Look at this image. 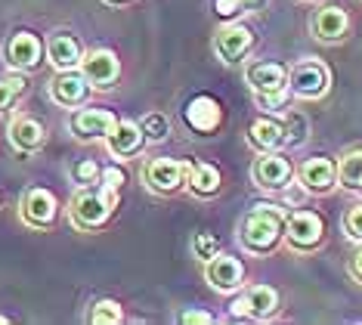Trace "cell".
<instances>
[{
	"label": "cell",
	"mask_w": 362,
	"mask_h": 325,
	"mask_svg": "<svg viewBox=\"0 0 362 325\" xmlns=\"http://www.w3.org/2000/svg\"><path fill=\"white\" fill-rule=\"evenodd\" d=\"M282 232H285L282 211L273 207V205H260L242 220V227H238V239H242V245L248 248V251L267 254V251H273L276 248V241H279Z\"/></svg>",
	"instance_id": "1"
},
{
	"label": "cell",
	"mask_w": 362,
	"mask_h": 325,
	"mask_svg": "<svg viewBox=\"0 0 362 325\" xmlns=\"http://www.w3.org/2000/svg\"><path fill=\"white\" fill-rule=\"evenodd\" d=\"M115 207H118V189L105 186V183H103V189L84 186L81 193H75V198H71L69 217L78 229H96L109 220V214Z\"/></svg>",
	"instance_id": "2"
},
{
	"label": "cell",
	"mask_w": 362,
	"mask_h": 325,
	"mask_svg": "<svg viewBox=\"0 0 362 325\" xmlns=\"http://www.w3.org/2000/svg\"><path fill=\"white\" fill-rule=\"evenodd\" d=\"M332 87V74L319 59H303L288 72V90L303 99H319Z\"/></svg>",
	"instance_id": "3"
},
{
	"label": "cell",
	"mask_w": 362,
	"mask_h": 325,
	"mask_svg": "<svg viewBox=\"0 0 362 325\" xmlns=\"http://www.w3.org/2000/svg\"><path fill=\"white\" fill-rule=\"evenodd\" d=\"M186 173H189V164L174 161V158H155V161L143 168V180L155 193H177L186 183Z\"/></svg>",
	"instance_id": "4"
},
{
	"label": "cell",
	"mask_w": 362,
	"mask_h": 325,
	"mask_svg": "<svg viewBox=\"0 0 362 325\" xmlns=\"http://www.w3.org/2000/svg\"><path fill=\"white\" fill-rule=\"evenodd\" d=\"M118 118L109 112V108H81V112L71 115V133L81 139V143H90V139H105L115 130Z\"/></svg>",
	"instance_id": "5"
},
{
	"label": "cell",
	"mask_w": 362,
	"mask_h": 325,
	"mask_svg": "<svg viewBox=\"0 0 362 325\" xmlns=\"http://www.w3.org/2000/svg\"><path fill=\"white\" fill-rule=\"evenodd\" d=\"M81 72H84V78L90 81V87L105 90L118 81L121 62L112 50H90V53H84V59H81Z\"/></svg>",
	"instance_id": "6"
},
{
	"label": "cell",
	"mask_w": 362,
	"mask_h": 325,
	"mask_svg": "<svg viewBox=\"0 0 362 325\" xmlns=\"http://www.w3.org/2000/svg\"><path fill=\"white\" fill-rule=\"evenodd\" d=\"M4 56H6V62H10L13 69L31 72V69H37V65H40V56H44V44H40V38L31 35V31H16V35L6 40Z\"/></svg>",
	"instance_id": "7"
},
{
	"label": "cell",
	"mask_w": 362,
	"mask_h": 325,
	"mask_svg": "<svg viewBox=\"0 0 362 325\" xmlns=\"http://www.w3.org/2000/svg\"><path fill=\"white\" fill-rule=\"evenodd\" d=\"M279 310V291L269 285H254L242 297L233 301V316H251V319H269Z\"/></svg>",
	"instance_id": "8"
},
{
	"label": "cell",
	"mask_w": 362,
	"mask_h": 325,
	"mask_svg": "<svg viewBox=\"0 0 362 325\" xmlns=\"http://www.w3.org/2000/svg\"><path fill=\"white\" fill-rule=\"evenodd\" d=\"M204 276H208L211 282V288H217V291H235V288H242V282H245V266L238 257L233 254H214L208 263H204Z\"/></svg>",
	"instance_id": "9"
},
{
	"label": "cell",
	"mask_w": 362,
	"mask_h": 325,
	"mask_svg": "<svg viewBox=\"0 0 362 325\" xmlns=\"http://www.w3.org/2000/svg\"><path fill=\"white\" fill-rule=\"evenodd\" d=\"M254 47V31L248 25H226V28L217 31V38H214V50H217V56L229 65L242 62V56L248 53Z\"/></svg>",
	"instance_id": "10"
},
{
	"label": "cell",
	"mask_w": 362,
	"mask_h": 325,
	"mask_svg": "<svg viewBox=\"0 0 362 325\" xmlns=\"http://www.w3.org/2000/svg\"><path fill=\"white\" fill-rule=\"evenodd\" d=\"M87 96H90V81L84 78V72H78V69L59 72L53 78V84H50V99L56 106L75 108V106L84 103Z\"/></svg>",
	"instance_id": "11"
},
{
	"label": "cell",
	"mask_w": 362,
	"mask_h": 325,
	"mask_svg": "<svg viewBox=\"0 0 362 325\" xmlns=\"http://www.w3.org/2000/svg\"><path fill=\"white\" fill-rule=\"evenodd\" d=\"M56 214H59V205H56V195L47 193V189H28L25 198H22V220L35 229H47L53 227Z\"/></svg>",
	"instance_id": "12"
},
{
	"label": "cell",
	"mask_w": 362,
	"mask_h": 325,
	"mask_svg": "<svg viewBox=\"0 0 362 325\" xmlns=\"http://www.w3.org/2000/svg\"><path fill=\"white\" fill-rule=\"evenodd\" d=\"M322 232H325L322 217L313 214V211H294L285 220V236H288V241H291L294 248H313V245H319Z\"/></svg>",
	"instance_id": "13"
},
{
	"label": "cell",
	"mask_w": 362,
	"mask_h": 325,
	"mask_svg": "<svg viewBox=\"0 0 362 325\" xmlns=\"http://www.w3.org/2000/svg\"><path fill=\"white\" fill-rule=\"evenodd\" d=\"M186 115V124L192 127L195 133H214L220 127V121H223V108H220V103L208 93L202 96H192L183 108Z\"/></svg>",
	"instance_id": "14"
},
{
	"label": "cell",
	"mask_w": 362,
	"mask_h": 325,
	"mask_svg": "<svg viewBox=\"0 0 362 325\" xmlns=\"http://www.w3.org/2000/svg\"><path fill=\"white\" fill-rule=\"evenodd\" d=\"M291 180V164L288 158L276 155V152H263L257 161H254V183L260 189H269V193H279V189L288 186Z\"/></svg>",
	"instance_id": "15"
},
{
	"label": "cell",
	"mask_w": 362,
	"mask_h": 325,
	"mask_svg": "<svg viewBox=\"0 0 362 325\" xmlns=\"http://www.w3.org/2000/svg\"><path fill=\"white\" fill-rule=\"evenodd\" d=\"M47 56L50 62L56 65L59 72H69V69H81V59H84V47L75 35L69 31H56V35L47 40Z\"/></svg>",
	"instance_id": "16"
},
{
	"label": "cell",
	"mask_w": 362,
	"mask_h": 325,
	"mask_svg": "<svg viewBox=\"0 0 362 325\" xmlns=\"http://www.w3.org/2000/svg\"><path fill=\"white\" fill-rule=\"evenodd\" d=\"M248 84L254 93L288 90V69L282 62H254V65H248Z\"/></svg>",
	"instance_id": "17"
},
{
	"label": "cell",
	"mask_w": 362,
	"mask_h": 325,
	"mask_svg": "<svg viewBox=\"0 0 362 325\" xmlns=\"http://www.w3.org/2000/svg\"><path fill=\"white\" fill-rule=\"evenodd\" d=\"M44 139H47V130H44V124H40L37 118H28V115L13 118V124H10V143L19 149L22 155L37 152V149L44 146Z\"/></svg>",
	"instance_id": "18"
},
{
	"label": "cell",
	"mask_w": 362,
	"mask_h": 325,
	"mask_svg": "<svg viewBox=\"0 0 362 325\" xmlns=\"http://www.w3.org/2000/svg\"><path fill=\"white\" fill-rule=\"evenodd\" d=\"M337 183V164L332 158H310L300 168V186L307 193H328Z\"/></svg>",
	"instance_id": "19"
},
{
	"label": "cell",
	"mask_w": 362,
	"mask_h": 325,
	"mask_svg": "<svg viewBox=\"0 0 362 325\" xmlns=\"http://www.w3.org/2000/svg\"><path fill=\"white\" fill-rule=\"evenodd\" d=\"M350 28V19L341 6H322L313 16V35L319 40H341Z\"/></svg>",
	"instance_id": "20"
},
{
	"label": "cell",
	"mask_w": 362,
	"mask_h": 325,
	"mask_svg": "<svg viewBox=\"0 0 362 325\" xmlns=\"http://www.w3.org/2000/svg\"><path fill=\"white\" fill-rule=\"evenodd\" d=\"M143 130H139V124L134 121H118L115 124V130L105 137V146H109V152L115 158H124V155H134L139 146H143Z\"/></svg>",
	"instance_id": "21"
},
{
	"label": "cell",
	"mask_w": 362,
	"mask_h": 325,
	"mask_svg": "<svg viewBox=\"0 0 362 325\" xmlns=\"http://www.w3.org/2000/svg\"><path fill=\"white\" fill-rule=\"evenodd\" d=\"M248 139H251L254 149H260V152H276V149L285 143V124L273 121V118H260V121L251 124Z\"/></svg>",
	"instance_id": "22"
},
{
	"label": "cell",
	"mask_w": 362,
	"mask_h": 325,
	"mask_svg": "<svg viewBox=\"0 0 362 325\" xmlns=\"http://www.w3.org/2000/svg\"><path fill=\"white\" fill-rule=\"evenodd\" d=\"M189 189L195 195H214L220 189V171L214 164H189Z\"/></svg>",
	"instance_id": "23"
},
{
	"label": "cell",
	"mask_w": 362,
	"mask_h": 325,
	"mask_svg": "<svg viewBox=\"0 0 362 325\" xmlns=\"http://www.w3.org/2000/svg\"><path fill=\"white\" fill-rule=\"evenodd\" d=\"M87 322H93V325H118V322H124V310H121V304L118 301H93L90 304V313H87Z\"/></svg>",
	"instance_id": "24"
},
{
	"label": "cell",
	"mask_w": 362,
	"mask_h": 325,
	"mask_svg": "<svg viewBox=\"0 0 362 325\" xmlns=\"http://www.w3.org/2000/svg\"><path fill=\"white\" fill-rule=\"evenodd\" d=\"M337 180L344 183L347 189H359L362 186V152H347L337 164Z\"/></svg>",
	"instance_id": "25"
},
{
	"label": "cell",
	"mask_w": 362,
	"mask_h": 325,
	"mask_svg": "<svg viewBox=\"0 0 362 325\" xmlns=\"http://www.w3.org/2000/svg\"><path fill=\"white\" fill-rule=\"evenodd\" d=\"M139 130H143V137L149 139V143H161L170 133V118L164 112H149L139 118Z\"/></svg>",
	"instance_id": "26"
},
{
	"label": "cell",
	"mask_w": 362,
	"mask_h": 325,
	"mask_svg": "<svg viewBox=\"0 0 362 325\" xmlns=\"http://www.w3.org/2000/svg\"><path fill=\"white\" fill-rule=\"evenodd\" d=\"M310 133V121L300 112H288L285 115V143L288 146H300Z\"/></svg>",
	"instance_id": "27"
},
{
	"label": "cell",
	"mask_w": 362,
	"mask_h": 325,
	"mask_svg": "<svg viewBox=\"0 0 362 325\" xmlns=\"http://www.w3.org/2000/svg\"><path fill=\"white\" fill-rule=\"evenodd\" d=\"M260 0H214V13L220 19H233L235 13H245V10H257Z\"/></svg>",
	"instance_id": "28"
},
{
	"label": "cell",
	"mask_w": 362,
	"mask_h": 325,
	"mask_svg": "<svg viewBox=\"0 0 362 325\" xmlns=\"http://www.w3.org/2000/svg\"><path fill=\"white\" fill-rule=\"evenodd\" d=\"M192 251L195 257H199L202 263H208L214 254H220V241L211 236V232H195V239H192Z\"/></svg>",
	"instance_id": "29"
},
{
	"label": "cell",
	"mask_w": 362,
	"mask_h": 325,
	"mask_svg": "<svg viewBox=\"0 0 362 325\" xmlns=\"http://www.w3.org/2000/svg\"><path fill=\"white\" fill-rule=\"evenodd\" d=\"M25 90V81L19 78H0V112H6V108L13 106V99Z\"/></svg>",
	"instance_id": "30"
},
{
	"label": "cell",
	"mask_w": 362,
	"mask_h": 325,
	"mask_svg": "<svg viewBox=\"0 0 362 325\" xmlns=\"http://www.w3.org/2000/svg\"><path fill=\"white\" fill-rule=\"evenodd\" d=\"M344 229L353 241H362V205H353L347 217H344Z\"/></svg>",
	"instance_id": "31"
},
{
	"label": "cell",
	"mask_w": 362,
	"mask_h": 325,
	"mask_svg": "<svg viewBox=\"0 0 362 325\" xmlns=\"http://www.w3.org/2000/svg\"><path fill=\"white\" fill-rule=\"evenodd\" d=\"M96 177H103V171L96 168V161H81L78 168H75V180L81 183V186H90V183H96Z\"/></svg>",
	"instance_id": "32"
},
{
	"label": "cell",
	"mask_w": 362,
	"mask_h": 325,
	"mask_svg": "<svg viewBox=\"0 0 362 325\" xmlns=\"http://www.w3.org/2000/svg\"><path fill=\"white\" fill-rule=\"evenodd\" d=\"M288 99V90H276V93H257V103L263 108H269V112H279V108L285 106Z\"/></svg>",
	"instance_id": "33"
},
{
	"label": "cell",
	"mask_w": 362,
	"mask_h": 325,
	"mask_svg": "<svg viewBox=\"0 0 362 325\" xmlns=\"http://www.w3.org/2000/svg\"><path fill=\"white\" fill-rule=\"evenodd\" d=\"M180 322H186V325H211V322H217L211 313H204V310H186L183 316H180Z\"/></svg>",
	"instance_id": "34"
},
{
	"label": "cell",
	"mask_w": 362,
	"mask_h": 325,
	"mask_svg": "<svg viewBox=\"0 0 362 325\" xmlns=\"http://www.w3.org/2000/svg\"><path fill=\"white\" fill-rule=\"evenodd\" d=\"M103 183H105V186H112V189H121V186H124V171H118V168L103 171Z\"/></svg>",
	"instance_id": "35"
},
{
	"label": "cell",
	"mask_w": 362,
	"mask_h": 325,
	"mask_svg": "<svg viewBox=\"0 0 362 325\" xmlns=\"http://www.w3.org/2000/svg\"><path fill=\"white\" fill-rule=\"evenodd\" d=\"M353 273H356V276L362 279V251H359L356 257H353Z\"/></svg>",
	"instance_id": "36"
},
{
	"label": "cell",
	"mask_w": 362,
	"mask_h": 325,
	"mask_svg": "<svg viewBox=\"0 0 362 325\" xmlns=\"http://www.w3.org/2000/svg\"><path fill=\"white\" fill-rule=\"evenodd\" d=\"M112 4H121V0H112Z\"/></svg>",
	"instance_id": "37"
},
{
	"label": "cell",
	"mask_w": 362,
	"mask_h": 325,
	"mask_svg": "<svg viewBox=\"0 0 362 325\" xmlns=\"http://www.w3.org/2000/svg\"><path fill=\"white\" fill-rule=\"evenodd\" d=\"M0 322H6V319H4V316H0Z\"/></svg>",
	"instance_id": "38"
},
{
	"label": "cell",
	"mask_w": 362,
	"mask_h": 325,
	"mask_svg": "<svg viewBox=\"0 0 362 325\" xmlns=\"http://www.w3.org/2000/svg\"><path fill=\"white\" fill-rule=\"evenodd\" d=\"M359 189H362V186H359Z\"/></svg>",
	"instance_id": "39"
}]
</instances>
